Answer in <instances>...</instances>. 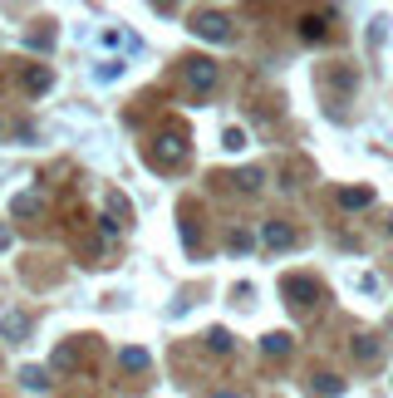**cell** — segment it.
Masks as SVG:
<instances>
[]
</instances>
